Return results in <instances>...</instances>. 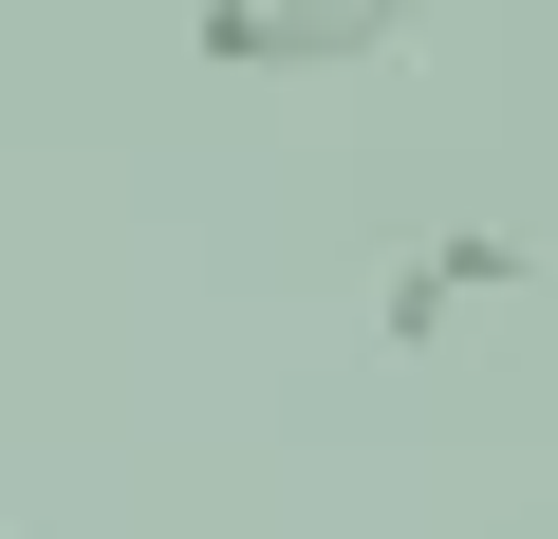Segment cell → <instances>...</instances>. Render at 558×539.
<instances>
[{"instance_id": "obj_1", "label": "cell", "mask_w": 558, "mask_h": 539, "mask_svg": "<svg viewBox=\"0 0 558 539\" xmlns=\"http://www.w3.org/2000/svg\"><path fill=\"white\" fill-rule=\"evenodd\" d=\"M410 38V0H186L205 75H373Z\"/></svg>"}, {"instance_id": "obj_2", "label": "cell", "mask_w": 558, "mask_h": 539, "mask_svg": "<svg viewBox=\"0 0 558 539\" xmlns=\"http://www.w3.org/2000/svg\"><path fill=\"white\" fill-rule=\"evenodd\" d=\"M447 317H465V298H447V280H428V242H410V260H391V298H373V335H391V354H428V335H447Z\"/></svg>"}, {"instance_id": "obj_3", "label": "cell", "mask_w": 558, "mask_h": 539, "mask_svg": "<svg viewBox=\"0 0 558 539\" xmlns=\"http://www.w3.org/2000/svg\"><path fill=\"white\" fill-rule=\"evenodd\" d=\"M428 280H447V298H502V280H521V242H502V223H465V242H428Z\"/></svg>"}]
</instances>
